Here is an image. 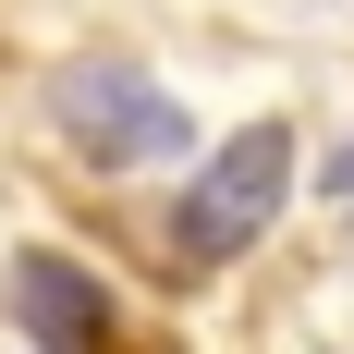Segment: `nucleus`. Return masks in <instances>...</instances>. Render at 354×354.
<instances>
[{"label":"nucleus","instance_id":"1","mask_svg":"<svg viewBox=\"0 0 354 354\" xmlns=\"http://www.w3.org/2000/svg\"><path fill=\"white\" fill-rule=\"evenodd\" d=\"M49 122H62L73 159H98V171H147V159H183V147H196L183 98L147 86L135 62H62L49 73Z\"/></svg>","mask_w":354,"mask_h":354},{"label":"nucleus","instance_id":"2","mask_svg":"<svg viewBox=\"0 0 354 354\" xmlns=\"http://www.w3.org/2000/svg\"><path fill=\"white\" fill-rule=\"evenodd\" d=\"M293 196V122H245V135L220 147L208 171L183 183V208H171V245L196 257V269H220V257H245L269 220H281Z\"/></svg>","mask_w":354,"mask_h":354},{"label":"nucleus","instance_id":"3","mask_svg":"<svg viewBox=\"0 0 354 354\" xmlns=\"http://www.w3.org/2000/svg\"><path fill=\"white\" fill-rule=\"evenodd\" d=\"M12 318H25L49 354H110V306H98V281H86L73 257H49V245L12 269Z\"/></svg>","mask_w":354,"mask_h":354},{"label":"nucleus","instance_id":"4","mask_svg":"<svg viewBox=\"0 0 354 354\" xmlns=\"http://www.w3.org/2000/svg\"><path fill=\"white\" fill-rule=\"evenodd\" d=\"M318 183H330V196H354V135H342V159H318Z\"/></svg>","mask_w":354,"mask_h":354}]
</instances>
